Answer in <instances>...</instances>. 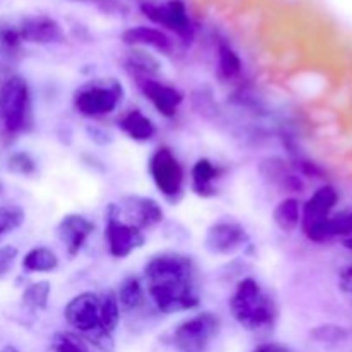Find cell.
<instances>
[{
	"label": "cell",
	"mask_w": 352,
	"mask_h": 352,
	"mask_svg": "<svg viewBox=\"0 0 352 352\" xmlns=\"http://www.w3.org/2000/svg\"><path fill=\"white\" fill-rule=\"evenodd\" d=\"M144 289L162 315L196 309L201 302L198 267L188 254L164 251L146 261L143 268Z\"/></svg>",
	"instance_id": "cell-1"
},
{
	"label": "cell",
	"mask_w": 352,
	"mask_h": 352,
	"mask_svg": "<svg viewBox=\"0 0 352 352\" xmlns=\"http://www.w3.org/2000/svg\"><path fill=\"white\" fill-rule=\"evenodd\" d=\"M229 309L234 320L250 332L274 329L278 316L274 298L253 277H244L237 282L229 298Z\"/></svg>",
	"instance_id": "cell-2"
},
{
	"label": "cell",
	"mask_w": 352,
	"mask_h": 352,
	"mask_svg": "<svg viewBox=\"0 0 352 352\" xmlns=\"http://www.w3.org/2000/svg\"><path fill=\"white\" fill-rule=\"evenodd\" d=\"M33 126L31 93L26 79L9 76L0 85V129L6 136L16 138Z\"/></svg>",
	"instance_id": "cell-3"
},
{
	"label": "cell",
	"mask_w": 352,
	"mask_h": 352,
	"mask_svg": "<svg viewBox=\"0 0 352 352\" xmlns=\"http://www.w3.org/2000/svg\"><path fill=\"white\" fill-rule=\"evenodd\" d=\"M64 320L78 336L102 352L113 351V336L103 332L100 325L98 294L81 292L64 308Z\"/></svg>",
	"instance_id": "cell-4"
},
{
	"label": "cell",
	"mask_w": 352,
	"mask_h": 352,
	"mask_svg": "<svg viewBox=\"0 0 352 352\" xmlns=\"http://www.w3.org/2000/svg\"><path fill=\"white\" fill-rule=\"evenodd\" d=\"M219 332V316L212 311H203L175 327L172 344L179 352H208Z\"/></svg>",
	"instance_id": "cell-5"
},
{
	"label": "cell",
	"mask_w": 352,
	"mask_h": 352,
	"mask_svg": "<svg viewBox=\"0 0 352 352\" xmlns=\"http://www.w3.org/2000/svg\"><path fill=\"white\" fill-rule=\"evenodd\" d=\"M122 85L116 79H109V81L89 82V85L79 88L74 93L72 103H74L76 112L95 119V117L110 116L112 112H116L119 103L122 102Z\"/></svg>",
	"instance_id": "cell-6"
},
{
	"label": "cell",
	"mask_w": 352,
	"mask_h": 352,
	"mask_svg": "<svg viewBox=\"0 0 352 352\" xmlns=\"http://www.w3.org/2000/svg\"><path fill=\"white\" fill-rule=\"evenodd\" d=\"M148 170L155 188L165 199L175 203L181 199L184 192V168L170 148H157L148 162Z\"/></svg>",
	"instance_id": "cell-7"
},
{
	"label": "cell",
	"mask_w": 352,
	"mask_h": 352,
	"mask_svg": "<svg viewBox=\"0 0 352 352\" xmlns=\"http://www.w3.org/2000/svg\"><path fill=\"white\" fill-rule=\"evenodd\" d=\"M105 241L110 256L122 260L141 250L146 243V236L138 227L124 222L119 205L110 203L105 212Z\"/></svg>",
	"instance_id": "cell-8"
},
{
	"label": "cell",
	"mask_w": 352,
	"mask_h": 352,
	"mask_svg": "<svg viewBox=\"0 0 352 352\" xmlns=\"http://www.w3.org/2000/svg\"><path fill=\"white\" fill-rule=\"evenodd\" d=\"M140 9L148 21L177 34L182 43L191 45V41L195 40V26L188 14V7L182 0H168L164 6L143 2Z\"/></svg>",
	"instance_id": "cell-9"
},
{
	"label": "cell",
	"mask_w": 352,
	"mask_h": 352,
	"mask_svg": "<svg viewBox=\"0 0 352 352\" xmlns=\"http://www.w3.org/2000/svg\"><path fill=\"white\" fill-rule=\"evenodd\" d=\"M250 241L246 227L234 220H219L206 230L205 248L217 256H229L243 250Z\"/></svg>",
	"instance_id": "cell-10"
},
{
	"label": "cell",
	"mask_w": 352,
	"mask_h": 352,
	"mask_svg": "<svg viewBox=\"0 0 352 352\" xmlns=\"http://www.w3.org/2000/svg\"><path fill=\"white\" fill-rule=\"evenodd\" d=\"M339 201V195H337L333 186H322L316 189L311 195V198L305 203L301 212V226L305 230V236L309 241L316 234V230L325 223V220L332 215L333 206Z\"/></svg>",
	"instance_id": "cell-11"
},
{
	"label": "cell",
	"mask_w": 352,
	"mask_h": 352,
	"mask_svg": "<svg viewBox=\"0 0 352 352\" xmlns=\"http://www.w3.org/2000/svg\"><path fill=\"white\" fill-rule=\"evenodd\" d=\"M93 232H95V223L81 213H67L57 223V237L64 246L69 260H74L81 253Z\"/></svg>",
	"instance_id": "cell-12"
},
{
	"label": "cell",
	"mask_w": 352,
	"mask_h": 352,
	"mask_svg": "<svg viewBox=\"0 0 352 352\" xmlns=\"http://www.w3.org/2000/svg\"><path fill=\"white\" fill-rule=\"evenodd\" d=\"M138 88L141 89L144 98L153 105L160 116L172 119L177 113L179 107L184 102V95L177 88L165 82L157 81L155 78H138Z\"/></svg>",
	"instance_id": "cell-13"
},
{
	"label": "cell",
	"mask_w": 352,
	"mask_h": 352,
	"mask_svg": "<svg viewBox=\"0 0 352 352\" xmlns=\"http://www.w3.org/2000/svg\"><path fill=\"white\" fill-rule=\"evenodd\" d=\"M119 208L127 217V222L143 232L160 226L165 217L160 203L146 196H126Z\"/></svg>",
	"instance_id": "cell-14"
},
{
	"label": "cell",
	"mask_w": 352,
	"mask_h": 352,
	"mask_svg": "<svg viewBox=\"0 0 352 352\" xmlns=\"http://www.w3.org/2000/svg\"><path fill=\"white\" fill-rule=\"evenodd\" d=\"M21 38L26 43L33 45H55L62 43L65 38L60 24L50 16H30L24 17L17 26Z\"/></svg>",
	"instance_id": "cell-15"
},
{
	"label": "cell",
	"mask_w": 352,
	"mask_h": 352,
	"mask_svg": "<svg viewBox=\"0 0 352 352\" xmlns=\"http://www.w3.org/2000/svg\"><path fill=\"white\" fill-rule=\"evenodd\" d=\"M120 40H122V43H126L127 47H151L165 55H170L172 50H174V43H172L170 36H168L165 31L151 26L127 28L122 33V36H120Z\"/></svg>",
	"instance_id": "cell-16"
},
{
	"label": "cell",
	"mask_w": 352,
	"mask_h": 352,
	"mask_svg": "<svg viewBox=\"0 0 352 352\" xmlns=\"http://www.w3.org/2000/svg\"><path fill=\"white\" fill-rule=\"evenodd\" d=\"M222 172V168L213 164L210 158H198L191 168L192 192L199 198H213V196H217L215 182L219 181Z\"/></svg>",
	"instance_id": "cell-17"
},
{
	"label": "cell",
	"mask_w": 352,
	"mask_h": 352,
	"mask_svg": "<svg viewBox=\"0 0 352 352\" xmlns=\"http://www.w3.org/2000/svg\"><path fill=\"white\" fill-rule=\"evenodd\" d=\"M117 126L129 140L138 141V143H146V141L153 140L157 134V126L153 124V120L138 109L124 113Z\"/></svg>",
	"instance_id": "cell-18"
},
{
	"label": "cell",
	"mask_w": 352,
	"mask_h": 352,
	"mask_svg": "<svg viewBox=\"0 0 352 352\" xmlns=\"http://www.w3.org/2000/svg\"><path fill=\"white\" fill-rule=\"evenodd\" d=\"M117 301H119L120 311L126 313H136L141 308H144L148 301L146 289L144 284L141 282L140 277L136 275H129V277L124 278L119 284L117 289Z\"/></svg>",
	"instance_id": "cell-19"
},
{
	"label": "cell",
	"mask_w": 352,
	"mask_h": 352,
	"mask_svg": "<svg viewBox=\"0 0 352 352\" xmlns=\"http://www.w3.org/2000/svg\"><path fill=\"white\" fill-rule=\"evenodd\" d=\"M352 236V208L330 215L322 227L313 236V243H325L332 237Z\"/></svg>",
	"instance_id": "cell-20"
},
{
	"label": "cell",
	"mask_w": 352,
	"mask_h": 352,
	"mask_svg": "<svg viewBox=\"0 0 352 352\" xmlns=\"http://www.w3.org/2000/svg\"><path fill=\"white\" fill-rule=\"evenodd\" d=\"M21 265L30 274H50L58 267V256L50 248L36 246L24 254Z\"/></svg>",
	"instance_id": "cell-21"
},
{
	"label": "cell",
	"mask_w": 352,
	"mask_h": 352,
	"mask_svg": "<svg viewBox=\"0 0 352 352\" xmlns=\"http://www.w3.org/2000/svg\"><path fill=\"white\" fill-rule=\"evenodd\" d=\"M98 313L100 325L103 332L113 336L120 323V306L117 301V294L112 289H107L98 294Z\"/></svg>",
	"instance_id": "cell-22"
},
{
	"label": "cell",
	"mask_w": 352,
	"mask_h": 352,
	"mask_svg": "<svg viewBox=\"0 0 352 352\" xmlns=\"http://www.w3.org/2000/svg\"><path fill=\"white\" fill-rule=\"evenodd\" d=\"M272 219L282 232H294L301 223V203L296 198L282 199L274 208Z\"/></svg>",
	"instance_id": "cell-23"
},
{
	"label": "cell",
	"mask_w": 352,
	"mask_h": 352,
	"mask_svg": "<svg viewBox=\"0 0 352 352\" xmlns=\"http://www.w3.org/2000/svg\"><path fill=\"white\" fill-rule=\"evenodd\" d=\"M126 67L134 78H155L157 74H160L162 65L157 60V57H153L148 52L141 50V48H133V50L127 54L126 58Z\"/></svg>",
	"instance_id": "cell-24"
},
{
	"label": "cell",
	"mask_w": 352,
	"mask_h": 352,
	"mask_svg": "<svg viewBox=\"0 0 352 352\" xmlns=\"http://www.w3.org/2000/svg\"><path fill=\"white\" fill-rule=\"evenodd\" d=\"M217 71H219V76L223 81H230V79L237 78L243 71L241 57L230 45L219 43V48H217Z\"/></svg>",
	"instance_id": "cell-25"
},
{
	"label": "cell",
	"mask_w": 352,
	"mask_h": 352,
	"mask_svg": "<svg viewBox=\"0 0 352 352\" xmlns=\"http://www.w3.org/2000/svg\"><path fill=\"white\" fill-rule=\"evenodd\" d=\"M52 294V285L48 280H40L34 282V284L28 285L24 289L23 296H21V302H23L24 308L31 313L43 311L48 306V299Z\"/></svg>",
	"instance_id": "cell-26"
},
{
	"label": "cell",
	"mask_w": 352,
	"mask_h": 352,
	"mask_svg": "<svg viewBox=\"0 0 352 352\" xmlns=\"http://www.w3.org/2000/svg\"><path fill=\"white\" fill-rule=\"evenodd\" d=\"M50 352H89V347L78 333L57 332L50 340Z\"/></svg>",
	"instance_id": "cell-27"
},
{
	"label": "cell",
	"mask_w": 352,
	"mask_h": 352,
	"mask_svg": "<svg viewBox=\"0 0 352 352\" xmlns=\"http://www.w3.org/2000/svg\"><path fill=\"white\" fill-rule=\"evenodd\" d=\"M21 45H23V38L17 26L2 24L0 26V54L12 60L21 54Z\"/></svg>",
	"instance_id": "cell-28"
},
{
	"label": "cell",
	"mask_w": 352,
	"mask_h": 352,
	"mask_svg": "<svg viewBox=\"0 0 352 352\" xmlns=\"http://www.w3.org/2000/svg\"><path fill=\"white\" fill-rule=\"evenodd\" d=\"M26 220V213L17 205H2L0 206V239L7 234L19 229Z\"/></svg>",
	"instance_id": "cell-29"
},
{
	"label": "cell",
	"mask_w": 352,
	"mask_h": 352,
	"mask_svg": "<svg viewBox=\"0 0 352 352\" xmlns=\"http://www.w3.org/2000/svg\"><path fill=\"white\" fill-rule=\"evenodd\" d=\"M7 170L17 175H33L36 172V162L26 151H16L7 158Z\"/></svg>",
	"instance_id": "cell-30"
},
{
	"label": "cell",
	"mask_w": 352,
	"mask_h": 352,
	"mask_svg": "<svg viewBox=\"0 0 352 352\" xmlns=\"http://www.w3.org/2000/svg\"><path fill=\"white\" fill-rule=\"evenodd\" d=\"M311 337L323 344H339L347 339V330L344 329V327L327 323V325L315 327V329L311 330Z\"/></svg>",
	"instance_id": "cell-31"
},
{
	"label": "cell",
	"mask_w": 352,
	"mask_h": 352,
	"mask_svg": "<svg viewBox=\"0 0 352 352\" xmlns=\"http://www.w3.org/2000/svg\"><path fill=\"white\" fill-rule=\"evenodd\" d=\"M260 170L265 177L270 179V181H274V182H277V184L278 182L282 184V181L285 179V175L289 174L287 165L284 164V160H280V158H277V157H270V158H267V160L261 162Z\"/></svg>",
	"instance_id": "cell-32"
},
{
	"label": "cell",
	"mask_w": 352,
	"mask_h": 352,
	"mask_svg": "<svg viewBox=\"0 0 352 352\" xmlns=\"http://www.w3.org/2000/svg\"><path fill=\"white\" fill-rule=\"evenodd\" d=\"M17 248L14 246H2L0 248V278L6 277L9 270L12 268L14 261L17 258Z\"/></svg>",
	"instance_id": "cell-33"
},
{
	"label": "cell",
	"mask_w": 352,
	"mask_h": 352,
	"mask_svg": "<svg viewBox=\"0 0 352 352\" xmlns=\"http://www.w3.org/2000/svg\"><path fill=\"white\" fill-rule=\"evenodd\" d=\"M86 133H88L89 140L96 144H102L103 146V144L112 143V136H110L105 129H102V127L98 126H88L86 127Z\"/></svg>",
	"instance_id": "cell-34"
},
{
	"label": "cell",
	"mask_w": 352,
	"mask_h": 352,
	"mask_svg": "<svg viewBox=\"0 0 352 352\" xmlns=\"http://www.w3.org/2000/svg\"><path fill=\"white\" fill-rule=\"evenodd\" d=\"M253 352H292L287 346H282V344L277 342H267V344H260Z\"/></svg>",
	"instance_id": "cell-35"
},
{
	"label": "cell",
	"mask_w": 352,
	"mask_h": 352,
	"mask_svg": "<svg viewBox=\"0 0 352 352\" xmlns=\"http://www.w3.org/2000/svg\"><path fill=\"white\" fill-rule=\"evenodd\" d=\"M344 248H347V250H352V236H349V237H346V239H344Z\"/></svg>",
	"instance_id": "cell-36"
},
{
	"label": "cell",
	"mask_w": 352,
	"mask_h": 352,
	"mask_svg": "<svg viewBox=\"0 0 352 352\" xmlns=\"http://www.w3.org/2000/svg\"><path fill=\"white\" fill-rule=\"evenodd\" d=\"M0 352H21V351L16 349L14 346H6V347H2V349H0Z\"/></svg>",
	"instance_id": "cell-37"
},
{
	"label": "cell",
	"mask_w": 352,
	"mask_h": 352,
	"mask_svg": "<svg viewBox=\"0 0 352 352\" xmlns=\"http://www.w3.org/2000/svg\"><path fill=\"white\" fill-rule=\"evenodd\" d=\"M347 277H351V278H352V267L349 268V270H347Z\"/></svg>",
	"instance_id": "cell-38"
},
{
	"label": "cell",
	"mask_w": 352,
	"mask_h": 352,
	"mask_svg": "<svg viewBox=\"0 0 352 352\" xmlns=\"http://www.w3.org/2000/svg\"><path fill=\"white\" fill-rule=\"evenodd\" d=\"M2 192H3V184H2V182H0V195H2Z\"/></svg>",
	"instance_id": "cell-39"
}]
</instances>
